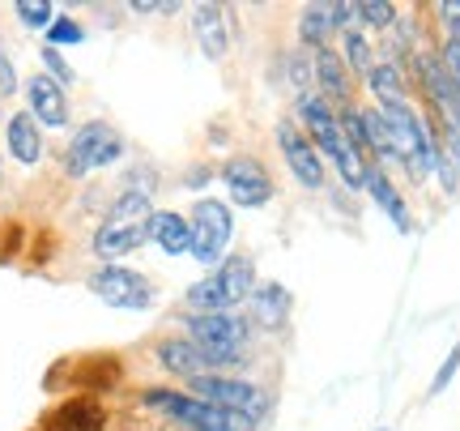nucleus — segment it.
Returning a JSON list of instances; mask_svg holds the SVG:
<instances>
[{"instance_id":"39448f33","label":"nucleus","mask_w":460,"mask_h":431,"mask_svg":"<svg viewBox=\"0 0 460 431\" xmlns=\"http://www.w3.org/2000/svg\"><path fill=\"white\" fill-rule=\"evenodd\" d=\"M188 227H192V256L200 265H214V261H226V244L234 235V214H230L226 201L217 197H200L188 214Z\"/></svg>"},{"instance_id":"6ab92c4d","label":"nucleus","mask_w":460,"mask_h":431,"mask_svg":"<svg viewBox=\"0 0 460 431\" xmlns=\"http://www.w3.org/2000/svg\"><path fill=\"white\" fill-rule=\"evenodd\" d=\"M4 137H9V154H13L17 163H39L43 158V133H39V120L31 116V112H17V116H9V129H4Z\"/></svg>"},{"instance_id":"7c9ffc66","label":"nucleus","mask_w":460,"mask_h":431,"mask_svg":"<svg viewBox=\"0 0 460 431\" xmlns=\"http://www.w3.org/2000/svg\"><path fill=\"white\" fill-rule=\"evenodd\" d=\"M17 90V68H13V60L0 51V99H9Z\"/></svg>"},{"instance_id":"2eb2a0df","label":"nucleus","mask_w":460,"mask_h":431,"mask_svg":"<svg viewBox=\"0 0 460 431\" xmlns=\"http://www.w3.org/2000/svg\"><path fill=\"white\" fill-rule=\"evenodd\" d=\"M158 364H163L166 372L183 376V381L209 372V359H205V350H200L192 337H163V342H158Z\"/></svg>"},{"instance_id":"0eeeda50","label":"nucleus","mask_w":460,"mask_h":431,"mask_svg":"<svg viewBox=\"0 0 460 431\" xmlns=\"http://www.w3.org/2000/svg\"><path fill=\"white\" fill-rule=\"evenodd\" d=\"M90 291L111 303V308H124V312H146L154 303V286H149L146 274H137L128 265H102L90 274Z\"/></svg>"},{"instance_id":"423d86ee","label":"nucleus","mask_w":460,"mask_h":431,"mask_svg":"<svg viewBox=\"0 0 460 431\" xmlns=\"http://www.w3.org/2000/svg\"><path fill=\"white\" fill-rule=\"evenodd\" d=\"M119 154H124V137L115 133L111 124L90 120V124H82V129L73 133V141H68L65 171L68 175H90V171H99V166H111Z\"/></svg>"},{"instance_id":"cd10ccee","label":"nucleus","mask_w":460,"mask_h":431,"mask_svg":"<svg viewBox=\"0 0 460 431\" xmlns=\"http://www.w3.org/2000/svg\"><path fill=\"white\" fill-rule=\"evenodd\" d=\"M48 39H51V48H60V43H82L85 31L73 22V17H56L48 26Z\"/></svg>"},{"instance_id":"393cba45","label":"nucleus","mask_w":460,"mask_h":431,"mask_svg":"<svg viewBox=\"0 0 460 431\" xmlns=\"http://www.w3.org/2000/svg\"><path fill=\"white\" fill-rule=\"evenodd\" d=\"M149 197L146 188H132V193H124V197L111 205V214H107V222H149Z\"/></svg>"},{"instance_id":"b1692460","label":"nucleus","mask_w":460,"mask_h":431,"mask_svg":"<svg viewBox=\"0 0 460 431\" xmlns=\"http://www.w3.org/2000/svg\"><path fill=\"white\" fill-rule=\"evenodd\" d=\"M56 423L65 431H99L102 427V410L90 406V401H68L65 410L56 415Z\"/></svg>"},{"instance_id":"a878e982","label":"nucleus","mask_w":460,"mask_h":431,"mask_svg":"<svg viewBox=\"0 0 460 431\" xmlns=\"http://www.w3.org/2000/svg\"><path fill=\"white\" fill-rule=\"evenodd\" d=\"M13 13L26 22V26H34V31H43V26H51L56 22V9H51L48 0H17Z\"/></svg>"},{"instance_id":"9b49d317","label":"nucleus","mask_w":460,"mask_h":431,"mask_svg":"<svg viewBox=\"0 0 460 431\" xmlns=\"http://www.w3.org/2000/svg\"><path fill=\"white\" fill-rule=\"evenodd\" d=\"M26 99H31V116L43 120L48 129H65V124H68L65 85H56L48 73H34L31 82H26Z\"/></svg>"},{"instance_id":"20e7f679","label":"nucleus","mask_w":460,"mask_h":431,"mask_svg":"<svg viewBox=\"0 0 460 431\" xmlns=\"http://www.w3.org/2000/svg\"><path fill=\"white\" fill-rule=\"evenodd\" d=\"M247 320L234 312H200L188 316V337L205 350L209 367H234L243 364V346H247Z\"/></svg>"},{"instance_id":"dca6fc26","label":"nucleus","mask_w":460,"mask_h":431,"mask_svg":"<svg viewBox=\"0 0 460 431\" xmlns=\"http://www.w3.org/2000/svg\"><path fill=\"white\" fill-rule=\"evenodd\" d=\"M362 188H367V193H371V201H376L379 210L396 222V231H413V218H410V210H405V201H401V193H396L393 180H388L379 166L367 163V171H362Z\"/></svg>"},{"instance_id":"f03ea898","label":"nucleus","mask_w":460,"mask_h":431,"mask_svg":"<svg viewBox=\"0 0 460 431\" xmlns=\"http://www.w3.org/2000/svg\"><path fill=\"white\" fill-rule=\"evenodd\" d=\"M252 291H256V265H252L247 252H234V256H226L209 278L192 283V291H188V308H192V316L230 312V308H239Z\"/></svg>"},{"instance_id":"f257e3e1","label":"nucleus","mask_w":460,"mask_h":431,"mask_svg":"<svg viewBox=\"0 0 460 431\" xmlns=\"http://www.w3.org/2000/svg\"><path fill=\"white\" fill-rule=\"evenodd\" d=\"M298 120H303V133L312 137V146L320 149V158L329 154L332 166H337V175H341L349 188H362V171H367V163H362L358 154H354V146L345 141L341 120H337V112H332L329 103L320 99V94L298 99Z\"/></svg>"},{"instance_id":"f3484780","label":"nucleus","mask_w":460,"mask_h":431,"mask_svg":"<svg viewBox=\"0 0 460 431\" xmlns=\"http://www.w3.org/2000/svg\"><path fill=\"white\" fill-rule=\"evenodd\" d=\"M192 31H197V43L209 60H222L230 48V34H226V13L217 4H197L192 9Z\"/></svg>"},{"instance_id":"473e14b6","label":"nucleus","mask_w":460,"mask_h":431,"mask_svg":"<svg viewBox=\"0 0 460 431\" xmlns=\"http://www.w3.org/2000/svg\"><path fill=\"white\" fill-rule=\"evenodd\" d=\"M376 431H393V427H376Z\"/></svg>"},{"instance_id":"4468645a","label":"nucleus","mask_w":460,"mask_h":431,"mask_svg":"<svg viewBox=\"0 0 460 431\" xmlns=\"http://www.w3.org/2000/svg\"><path fill=\"white\" fill-rule=\"evenodd\" d=\"M312 60H315V85H320V99L329 103V107H337V103H349V68H345L341 60V51H312Z\"/></svg>"},{"instance_id":"bb28decb","label":"nucleus","mask_w":460,"mask_h":431,"mask_svg":"<svg viewBox=\"0 0 460 431\" xmlns=\"http://www.w3.org/2000/svg\"><path fill=\"white\" fill-rule=\"evenodd\" d=\"M354 17H358L362 26H393L396 9L388 0H358V4H354Z\"/></svg>"},{"instance_id":"ddd939ff","label":"nucleus","mask_w":460,"mask_h":431,"mask_svg":"<svg viewBox=\"0 0 460 431\" xmlns=\"http://www.w3.org/2000/svg\"><path fill=\"white\" fill-rule=\"evenodd\" d=\"M146 239H149V222H102L99 235H94V256L115 265L119 256L137 252Z\"/></svg>"},{"instance_id":"1a4fd4ad","label":"nucleus","mask_w":460,"mask_h":431,"mask_svg":"<svg viewBox=\"0 0 460 431\" xmlns=\"http://www.w3.org/2000/svg\"><path fill=\"white\" fill-rule=\"evenodd\" d=\"M222 180H226V193L234 205H243V210H261L273 201V175H269V166L261 158H252V154H234L222 163Z\"/></svg>"},{"instance_id":"f8f14e48","label":"nucleus","mask_w":460,"mask_h":431,"mask_svg":"<svg viewBox=\"0 0 460 431\" xmlns=\"http://www.w3.org/2000/svg\"><path fill=\"white\" fill-rule=\"evenodd\" d=\"M247 303H252V320L269 333H278L281 325L290 320V312H295V295H290L281 283H261L252 295H247Z\"/></svg>"},{"instance_id":"7ed1b4c3","label":"nucleus","mask_w":460,"mask_h":431,"mask_svg":"<svg viewBox=\"0 0 460 431\" xmlns=\"http://www.w3.org/2000/svg\"><path fill=\"white\" fill-rule=\"evenodd\" d=\"M141 401H146L149 410H163V415H171L175 423H183V427H192V431H252V423H256V418H247V415L209 406V401L192 398V393H175V389H146Z\"/></svg>"},{"instance_id":"aec40b11","label":"nucleus","mask_w":460,"mask_h":431,"mask_svg":"<svg viewBox=\"0 0 460 431\" xmlns=\"http://www.w3.org/2000/svg\"><path fill=\"white\" fill-rule=\"evenodd\" d=\"M367 90L379 99V107H393V103H405V77L396 65H376L367 73Z\"/></svg>"},{"instance_id":"c756f323","label":"nucleus","mask_w":460,"mask_h":431,"mask_svg":"<svg viewBox=\"0 0 460 431\" xmlns=\"http://www.w3.org/2000/svg\"><path fill=\"white\" fill-rule=\"evenodd\" d=\"M456 372H460V342L452 346V355L444 359V367L435 372V381H430V398H435V393H444L447 384H452V376H456Z\"/></svg>"},{"instance_id":"5701e85b","label":"nucleus","mask_w":460,"mask_h":431,"mask_svg":"<svg viewBox=\"0 0 460 431\" xmlns=\"http://www.w3.org/2000/svg\"><path fill=\"white\" fill-rule=\"evenodd\" d=\"M341 60H345V68H354V73H362V77H367V73H371V68H376V56H371V39H367V34L362 31H354V26H349V31H341Z\"/></svg>"},{"instance_id":"6e6552de","label":"nucleus","mask_w":460,"mask_h":431,"mask_svg":"<svg viewBox=\"0 0 460 431\" xmlns=\"http://www.w3.org/2000/svg\"><path fill=\"white\" fill-rule=\"evenodd\" d=\"M188 393L209 406H222V410H234V415L256 418L264 410V393L256 384L234 381V376H222V372H205V376H192L188 381Z\"/></svg>"},{"instance_id":"4be33fe9","label":"nucleus","mask_w":460,"mask_h":431,"mask_svg":"<svg viewBox=\"0 0 460 431\" xmlns=\"http://www.w3.org/2000/svg\"><path fill=\"white\" fill-rule=\"evenodd\" d=\"M298 39H303V48H312V51L329 48L332 22H329V9H324V4H312L307 13L298 17Z\"/></svg>"},{"instance_id":"c85d7f7f","label":"nucleus","mask_w":460,"mask_h":431,"mask_svg":"<svg viewBox=\"0 0 460 431\" xmlns=\"http://www.w3.org/2000/svg\"><path fill=\"white\" fill-rule=\"evenodd\" d=\"M43 65H48V77L56 85H68V82H73V68H68V60L60 56V48H51V43H48V48H43Z\"/></svg>"},{"instance_id":"412c9836","label":"nucleus","mask_w":460,"mask_h":431,"mask_svg":"<svg viewBox=\"0 0 460 431\" xmlns=\"http://www.w3.org/2000/svg\"><path fill=\"white\" fill-rule=\"evenodd\" d=\"M358 129H362V141H367V154L393 158V137H388V124L379 116V107H358Z\"/></svg>"},{"instance_id":"9d476101","label":"nucleus","mask_w":460,"mask_h":431,"mask_svg":"<svg viewBox=\"0 0 460 431\" xmlns=\"http://www.w3.org/2000/svg\"><path fill=\"white\" fill-rule=\"evenodd\" d=\"M278 149L303 188H324V158H320V149L312 146V137L303 133L295 120H281L278 124Z\"/></svg>"},{"instance_id":"a211bd4d","label":"nucleus","mask_w":460,"mask_h":431,"mask_svg":"<svg viewBox=\"0 0 460 431\" xmlns=\"http://www.w3.org/2000/svg\"><path fill=\"white\" fill-rule=\"evenodd\" d=\"M149 239H154L166 256H183V252H192V227H188V218L171 214V210L149 214Z\"/></svg>"},{"instance_id":"2f4dec72","label":"nucleus","mask_w":460,"mask_h":431,"mask_svg":"<svg viewBox=\"0 0 460 431\" xmlns=\"http://www.w3.org/2000/svg\"><path fill=\"white\" fill-rule=\"evenodd\" d=\"M439 17L447 22V39L460 43V0H444V4H439Z\"/></svg>"}]
</instances>
